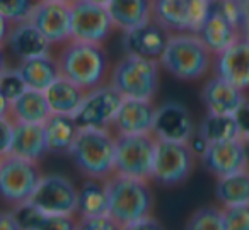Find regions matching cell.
Instances as JSON below:
<instances>
[{
	"label": "cell",
	"mask_w": 249,
	"mask_h": 230,
	"mask_svg": "<svg viewBox=\"0 0 249 230\" xmlns=\"http://www.w3.org/2000/svg\"><path fill=\"white\" fill-rule=\"evenodd\" d=\"M60 75L72 80L84 90H92L109 80V56L103 45L69 39L56 53Z\"/></svg>",
	"instance_id": "6da1fadb"
},
{
	"label": "cell",
	"mask_w": 249,
	"mask_h": 230,
	"mask_svg": "<svg viewBox=\"0 0 249 230\" xmlns=\"http://www.w3.org/2000/svg\"><path fill=\"white\" fill-rule=\"evenodd\" d=\"M150 181L113 174L104 181L107 191V215L118 229H133L137 222L152 215L154 195Z\"/></svg>",
	"instance_id": "7a4b0ae2"
},
{
	"label": "cell",
	"mask_w": 249,
	"mask_h": 230,
	"mask_svg": "<svg viewBox=\"0 0 249 230\" xmlns=\"http://www.w3.org/2000/svg\"><path fill=\"white\" fill-rule=\"evenodd\" d=\"M159 63L173 77L191 82L203 79L210 72L213 53L196 33H171Z\"/></svg>",
	"instance_id": "3957f363"
},
{
	"label": "cell",
	"mask_w": 249,
	"mask_h": 230,
	"mask_svg": "<svg viewBox=\"0 0 249 230\" xmlns=\"http://www.w3.org/2000/svg\"><path fill=\"white\" fill-rule=\"evenodd\" d=\"M114 147L116 138L111 130L80 128L69 155L86 177L106 181L114 174Z\"/></svg>",
	"instance_id": "277c9868"
},
{
	"label": "cell",
	"mask_w": 249,
	"mask_h": 230,
	"mask_svg": "<svg viewBox=\"0 0 249 230\" xmlns=\"http://www.w3.org/2000/svg\"><path fill=\"white\" fill-rule=\"evenodd\" d=\"M159 60L126 53L113 65L107 82L123 97L152 101L159 90Z\"/></svg>",
	"instance_id": "5b68a950"
},
{
	"label": "cell",
	"mask_w": 249,
	"mask_h": 230,
	"mask_svg": "<svg viewBox=\"0 0 249 230\" xmlns=\"http://www.w3.org/2000/svg\"><path fill=\"white\" fill-rule=\"evenodd\" d=\"M41 177L36 162L12 154L0 157V199L12 208L29 201Z\"/></svg>",
	"instance_id": "8992f818"
},
{
	"label": "cell",
	"mask_w": 249,
	"mask_h": 230,
	"mask_svg": "<svg viewBox=\"0 0 249 230\" xmlns=\"http://www.w3.org/2000/svg\"><path fill=\"white\" fill-rule=\"evenodd\" d=\"M195 164L196 155L188 142L157 140L150 181L166 188L179 186L191 176Z\"/></svg>",
	"instance_id": "52a82bcc"
},
{
	"label": "cell",
	"mask_w": 249,
	"mask_h": 230,
	"mask_svg": "<svg viewBox=\"0 0 249 230\" xmlns=\"http://www.w3.org/2000/svg\"><path fill=\"white\" fill-rule=\"evenodd\" d=\"M114 174L150 181L156 137L152 133H135L114 135Z\"/></svg>",
	"instance_id": "ba28073f"
},
{
	"label": "cell",
	"mask_w": 249,
	"mask_h": 230,
	"mask_svg": "<svg viewBox=\"0 0 249 230\" xmlns=\"http://www.w3.org/2000/svg\"><path fill=\"white\" fill-rule=\"evenodd\" d=\"M114 22L106 5L92 0L70 2V36L79 41L104 45L114 31Z\"/></svg>",
	"instance_id": "9c48e42d"
},
{
	"label": "cell",
	"mask_w": 249,
	"mask_h": 230,
	"mask_svg": "<svg viewBox=\"0 0 249 230\" xmlns=\"http://www.w3.org/2000/svg\"><path fill=\"white\" fill-rule=\"evenodd\" d=\"M210 12V0H154V19L169 33H198Z\"/></svg>",
	"instance_id": "30bf717a"
},
{
	"label": "cell",
	"mask_w": 249,
	"mask_h": 230,
	"mask_svg": "<svg viewBox=\"0 0 249 230\" xmlns=\"http://www.w3.org/2000/svg\"><path fill=\"white\" fill-rule=\"evenodd\" d=\"M123 96L109 82L87 90L79 109L73 113V120L79 128H106L111 130L118 107Z\"/></svg>",
	"instance_id": "8fae6325"
},
{
	"label": "cell",
	"mask_w": 249,
	"mask_h": 230,
	"mask_svg": "<svg viewBox=\"0 0 249 230\" xmlns=\"http://www.w3.org/2000/svg\"><path fill=\"white\" fill-rule=\"evenodd\" d=\"M79 189L62 174L43 176L29 201L52 215H75Z\"/></svg>",
	"instance_id": "7c38bea8"
},
{
	"label": "cell",
	"mask_w": 249,
	"mask_h": 230,
	"mask_svg": "<svg viewBox=\"0 0 249 230\" xmlns=\"http://www.w3.org/2000/svg\"><path fill=\"white\" fill-rule=\"evenodd\" d=\"M29 21L43 33L52 46H60L70 36V4L60 0H38Z\"/></svg>",
	"instance_id": "4fadbf2b"
},
{
	"label": "cell",
	"mask_w": 249,
	"mask_h": 230,
	"mask_svg": "<svg viewBox=\"0 0 249 230\" xmlns=\"http://www.w3.org/2000/svg\"><path fill=\"white\" fill-rule=\"evenodd\" d=\"M215 75L222 77L237 89L249 90V38L241 36L224 52L213 55Z\"/></svg>",
	"instance_id": "5bb4252c"
},
{
	"label": "cell",
	"mask_w": 249,
	"mask_h": 230,
	"mask_svg": "<svg viewBox=\"0 0 249 230\" xmlns=\"http://www.w3.org/2000/svg\"><path fill=\"white\" fill-rule=\"evenodd\" d=\"M200 160L203 167L217 179L249 167L242 137L234 138V140L208 143L207 150L200 157Z\"/></svg>",
	"instance_id": "9a60e30c"
},
{
	"label": "cell",
	"mask_w": 249,
	"mask_h": 230,
	"mask_svg": "<svg viewBox=\"0 0 249 230\" xmlns=\"http://www.w3.org/2000/svg\"><path fill=\"white\" fill-rule=\"evenodd\" d=\"M152 135L156 140L190 142L195 135V123L190 111L183 104L173 101L156 107Z\"/></svg>",
	"instance_id": "2e32d148"
},
{
	"label": "cell",
	"mask_w": 249,
	"mask_h": 230,
	"mask_svg": "<svg viewBox=\"0 0 249 230\" xmlns=\"http://www.w3.org/2000/svg\"><path fill=\"white\" fill-rule=\"evenodd\" d=\"M169 36L171 33L152 18L150 21L143 22L137 28L124 31L123 48L124 52L132 53V55L159 60L162 52L166 50Z\"/></svg>",
	"instance_id": "e0dca14e"
},
{
	"label": "cell",
	"mask_w": 249,
	"mask_h": 230,
	"mask_svg": "<svg viewBox=\"0 0 249 230\" xmlns=\"http://www.w3.org/2000/svg\"><path fill=\"white\" fill-rule=\"evenodd\" d=\"M154 118L156 106L152 101L123 97L111 123V131L114 135L152 133Z\"/></svg>",
	"instance_id": "ac0fdd59"
},
{
	"label": "cell",
	"mask_w": 249,
	"mask_h": 230,
	"mask_svg": "<svg viewBox=\"0 0 249 230\" xmlns=\"http://www.w3.org/2000/svg\"><path fill=\"white\" fill-rule=\"evenodd\" d=\"M201 101L208 113L235 114L248 101V96L244 90L237 89L231 82L213 73L201 89Z\"/></svg>",
	"instance_id": "d6986e66"
},
{
	"label": "cell",
	"mask_w": 249,
	"mask_h": 230,
	"mask_svg": "<svg viewBox=\"0 0 249 230\" xmlns=\"http://www.w3.org/2000/svg\"><path fill=\"white\" fill-rule=\"evenodd\" d=\"M196 35L207 45V48L213 55H217V53L224 52L225 48H229L234 41H237L242 36V33L234 22L229 21L217 7L212 5L210 0V12H208L207 19Z\"/></svg>",
	"instance_id": "ffe728a7"
},
{
	"label": "cell",
	"mask_w": 249,
	"mask_h": 230,
	"mask_svg": "<svg viewBox=\"0 0 249 230\" xmlns=\"http://www.w3.org/2000/svg\"><path fill=\"white\" fill-rule=\"evenodd\" d=\"M9 154L18 155V157L26 159V160L36 162V164L39 160H43L45 155L50 154L43 124L14 123L11 152Z\"/></svg>",
	"instance_id": "44dd1931"
},
{
	"label": "cell",
	"mask_w": 249,
	"mask_h": 230,
	"mask_svg": "<svg viewBox=\"0 0 249 230\" xmlns=\"http://www.w3.org/2000/svg\"><path fill=\"white\" fill-rule=\"evenodd\" d=\"M5 45L11 48V52L19 60L45 55V53H50V48H52L50 41L31 21H24L12 26Z\"/></svg>",
	"instance_id": "7402d4cb"
},
{
	"label": "cell",
	"mask_w": 249,
	"mask_h": 230,
	"mask_svg": "<svg viewBox=\"0 0 249 230\" xmlns=\"http://www.w3.org/2000/svg\"><path fill=\"white\" fill-rule=\"evenodd\" d=\"M16 69L29 89L43 90V92L60 77L58 63L52 53L21 60Z\"/></svg>",
	"instance_id": "603a6c76"
},
{
	"label": "cell",
	"mask_w": 249,
	"mask_h": 230,
	"mask_svg": "<svg viewBox=\"0 0 249 230\" xmlns=\"http://www.w3.org/2000/svg\"><path fill=\"white\" fill-rule=\"evenodd\" d=\"M52 114V109L48 106V101L43 90L26 89L21 96L11 101L9 107V118L12 123H35L43 124L48 116Z\"/></svg>",
	"instance_id": "cb8c5ba5"
},
{
	"label": "cell",
	"mask_w": 249,
	"mask_h": 230,
	"mask_svg": "<svg viewBox=\"0 0 249 230\" xmlns=\"http://www.w3.org/2000/svg\"><path fill=\"white\" fill-rule=\"evenodd\" d=\"M43 128H45L46 145H48L50 154L69 155L80 130L72 114L52 113L48 120L43 123Z\"/></svg>",
	"instance_id": "d4e9b609"
},
{
	"label": "cell",
	"mask_w": 249,
	"mask_h": 230,
	"mask_svg": "<svg viewBox=\"0 0 249 230\" xmlns=\"http://www.w3.org/2000/svg\"><path fill=\"white\" fill-rule=\"evenodd\" d=\"M106 7L114 28L123 33L154 18V0H109Z\"/></svg>",
	"instance_id": "484cf974"
},
{
	"label": "cell",
	"mask_w": 249,
	"mask_h": 230,
	"mask_svg": "<svg viewBox=\"0 0 249 230\" xmlns=\"http://www.w3.org/2000/svg\"><path fill=\"white\" fill-rule=\"evenodd\" d=\"M46 101L52 109V113L58 114H72L79 109L80 103H82L86 90L73 84L72 80L65 79L60 75L48 89L45 90Z\"/></svg>",
	"instance_id": "4316f807"
},
{
	"label": "cell",
	"mask_w": 249,
	"mask_h": 230,
	"mask_svg": "<svg viewBox=\"0 0 249 230\" xmlns=\"http://www.w3.org/2000/svg\"><path fill=\"white\" fill-rule=\"evenodd\" d=\"M107 213V191L106 184L101 179L86 177L77 196V218L104 215Z\"/></svg>",
	"instance_id": "83f0119b"
},
{
	"label": "cell",
	"mask_w": 249,
	"mask_h": 230,
	"mask_svg": "<svg viewBox=\"0 0 249 230\" xmlns=\"http://www.w3.org/2000/svg\"><path fill=\"white\" fill-rule=\"evenodd\" d=\"M215 196L222 206L249 205V167L218 177Z\"/></svg>",
	"instance_id": "f1b7e54d"
},
{
	"label": "cell",
	"mask_w": 249,
	"mask_h": 230,
	"mask_svg": "<svg viewBox=\"0 0 249 230\" xmlns=\"http://www.w3.org/2000/svg\"><path fill=\"white\" fill-rule=\"evenodd\" d=\"M198 133L208 143H213V142H225V140H234V138H241V126H239L235 114L208 113L205 116Z\"/></svg>",
	"instance_id": "f546056e"
},
{
	"label": "cell",
	"mask_w": 249,
	"mask_h": 230,
	"mask_svg": "<svg viewBox=\"0 0 249 230\" xmlns=\"http://www.w3.org/2000/svg\"><path fill=\"white\" fill-rule=\"evenodd\" d=\"M188 229L195 230H224L222 206H203L196 210L188 220Z\"/></svg>",
	"instance_id": "4dcf8cb0"
},
{
	"label": "cell",
	"mask_w": 249,
	"mask_h": 230,
	"mask_svg": "<svg viewBox=\"0 0 249 230\" xmlns=\"http://www.w3.org/2000/svg\"><path fill=\"white\" fill-rule=\"evenodd\" d=\"M38 0H0V14L12 24L29 21Z\"/></svg>",
	"instance_id": "1f68e13d"
},
{
	"label": "cell",
	"mask_w": 249,
	"mask_h": 230,
	"mask_svg": "<svg viewBox=\"0 0 249 230\" xmlns=\"http://www.w3.org/2000/svg\"><path fill=\"white\" fill-rule=\"evenodd\" d=\"M224 230H249V205L222 206Z\"/></svg>",
	"instance_id": "d6a6232c"
},
{
	"label": "cell",
	"mask_w": 249,
	"mask_h": 230,
	"mask_svg": "<svg viewBox=\"0 0 249 230\" xmlns=\"http://www.w3.org/2000/svg\"><path fill=\"white\" fill-rule=\"evenodd\" d=\"M0 89L7 96L9 101H12L18 96H21V94L28 89V86L24 84L22 77L19 75L18 69H7L0 75Z\"/></svg>",
	"instance_id": "836d02e7"
},
{
	"label": "cell",
	"mask_w": 249,
	"mask_h": 230,
	"mask_svg": "<svg viewBox=\"0 0 249 230\" xmlns=\"http://www.w3.org/2000/svg\"><path fill=\"white\" fill-rule=\"evenodd\" d=\"M79 222V229H90V230H109V229H118L114 225V222L111 220V216L107 213L104 215H96L89 216V218H77Z\"/></svg>",
	"instance_id": "e575fe53"
},
{
	"label": "cell",
	"mask_w": 249,
	"mask_h": 230,
	"mask_svg": "<svg viewBox=\"0 0 249 230\" xmlns=\"http://www.w3.org/2000/svg\"><path fill=\"white\" fill-rule=\"evenodd\" d=\"M12 128H14V123L11 121V118H0V157H4L11 152Z\"/></svg>",
	"instance_id": "d590c367"
},
{
	"label": "cell",
	"mask_w": 249,
	"mask_h": 230,
	"mask_svg": "<svg viewBox=\"0 0 249 230\" xmlns=\"http://www.w3.org/2000/svg\"><path fill=\"white\" fill-rule=\"evenodd\" d=\"M235 118H237V123L241 126V137H249V99L235 113Z\"/></svg>",
	"instance_id": "8d00e7d4"
},
{
	"label": "cell",
	"mask_w": 249,
	"mask_h": 230,
	"mask_svg": "<svg viewBox=\"0 0 249 230\" xmlns=\"http://www.w3.org/2000/svg\"><path fill=\"white\" fill-rule=\"evenodd\" d=\"M188 143H190V147H191V150H193V154L196 155V159H200L201 155L205 154L207 147H208V142L205 140V138L201 137L200 133H195L193 137H191V140L188 142Z\"/></svg>",
	"instance_id": "74e56055"
},
{
	"label": "cell",
	"mask_w": 249,
	"mask_h": 230,
	"mask_svg": "<svg viewBox=\"0 0 249 230\" xmlns=\"http://www.w3.org/2000/svg\"><path fill=\"white\" fill-rule=\"evenodd\" d=\"M0 229L4 230L19 229V223L14 216V212H0Z\"/></svg>",
	"instance_id": "f35d334b"
},
{
	"label": "cell",
	"mask_w": 249,
	"mask_h": 230,
	"mask_svg": "<svg viewBox=\"0 0 249 230\" xmlns=\"http://www.w3.org/2000/svg\"><path fill=\"white\" fill-rule=\"evenodd\" d=\"M12 26H14V24H12L9 19H5L4 16L0 14V45H2V46H5V43H7L9 33H11Z\"/></svg>",
	"instance_id": "ab89813d"
},
{
	"label": "cell",
	"mask_w": 249,
	"mask_h": 230,
	"mask_svg": "<svg viewBox=\"0 0 249 230\" xmlns=\"http://www.w3.org/2000/svg\"><path fill=\"white\" fill-rule=\"evenodd\" d=\"M9 107H11V101L7 99V96L0 89V118L9 116Z\"/></svg>",
	"instance_id": "60d3db41"
},
{
	"label": "cell",
	"mask_w": 249,
	"mask_h": 230,
	"mask_svg": "<svg viewBox=\"0 0 249 230\" xmlns=\"http://www.w3.org/2000/svg\"><path fill=\"white\" fill-rule=\"evenodd\" d=\"M9 69L7 65V55H5V46L0 45V75Z\"/></svg>",
	"instance_id": "b9f144b4"
},
{
	"label": "cell",
	"mask_w": 249,
	"mask_h": 230,
	"mask_svg": "<svg viewBox=\"0 0 249 230\" xmlns=\"http://www.w3.org/2000/svg\"><path fill=\"white\" fill-rule=\"evenodd\" d=\"M244 142V148H246V157H248V164H249V137H242Z\"/></svg>",
	"instance_id": "7bdbcfd3"
},
{
	"label": "cell",
	"mask_w": 249,
	"mask_h": 230,
	"mask_svg": "<svg viewBox=\"0 0 249 230\" xmlns=\"http://www.w3.org/2000/svg\"><path fill=\"white\" fill-rule=\"evenodd\" d=\"M92 2H96V4H101V5H107V4H109V0H92Z\"/></svg>",
	"instance_id": "ee69618b"
},
{
	"label": "cell",
	"mask_w": 249,
	"mask_h": 230,
	"mask_svg": "<svg viewBox=\"0 0 249 230\" xmlns=\"http://www.w3.org/2000/svg\"><path fill=\"white\" fill-rule=\"evenodd\" d=\"M60 2H69V4H70V2H72V0H60Z\"/></svg>",
	"instance_id": "f6af8a7d"
}]
</instances>
